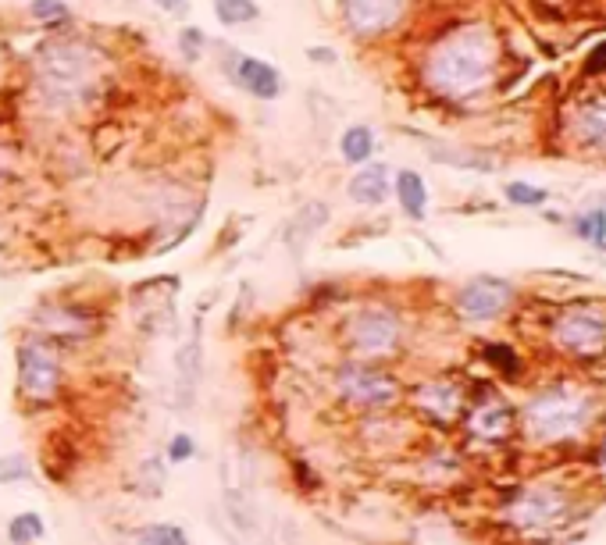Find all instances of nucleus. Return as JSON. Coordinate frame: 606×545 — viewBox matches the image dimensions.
<instances>
[{
  "label": "nucleus",
  "mask_w": 606,
  "mask_h": 545,
  "mask_svg": "<svg viewBox=\"0 0 606 545\" xmlns=\"http://www.w3.org/2000/svg\"><path fill=\"white\" fill-rule=\"evenodd\" d=\"M485 360L510 378H517V371H521V360H517L514 346H507V342H492V346H485Z\"/></svg>",
  "instance_id": "obj_23"
},
{
  "label": "nucleus",
  "mask_w": 606,
  "mask_h": 545,
  "mask_svg": "<svg viewBox=\"0 0 606 545\" xmlns=\"http://www.w3.org/2000/svg\"><path fill=\"white\" fill-rule=\"evenodd\" d=\"M214 15L222 25H243V22H254L261 15L254 0H214Z\"/></svg>",
  "instance_id": "obj_22"
},
{
  "label": "nucleus",
  "mask_w": 606,
  "mask_h": 545,
  "mask_svg": "<svg viewBox=\"0 0 606 545\" xmlns=\"http://www.w3.org/2000/svg\"><path fill=\"white\" fill-rule=\"evenodd\" d=\"M346 8V22L364 36L385 33L389 25L400 18L403 0H343Z\"/></svg>",
  "instance_id": "obj_9"
},
{
  "label": "nucleus",
  "mask_w": 606,
  "mask_h": 545,
  "mask_svg": "<svg viewBox=\"0 0 606 545\" xmlns=\"http://www.w3.org/2000/svg\"><path fill=\"white\" fill-rule=\"evenodd\" d=\"M43 538V517L40 513H18L8 524V542L11 545H33Z\"/></svg>",
  "instance_id": "obj_21"
},
{
  "label": "nucleus",
  "mask_w": 606,
  "mask_h": 545,
  "mask_svg": "<svg viewBox=\"0 0 606 545\" xmlns=\"http://www.w3.org/2000/svg\"><path fill=\"white\" fill-rule=\"evenodd\" d=\"M510 296H514V289L500 278H475L460 289L457 310L467 321H492L510 307Z\"/></svg>",
  "instance_id": "obj_8"
},
{
  "label": "nucleus",
  "mask_w": 606,
  "mask_h": 545,
  "mask_svg": "<svg viewBox=\"0 0 606 545\" xmlns=\"http://www.w3.org/2000/svg\"><path fill=\"white\" fill-rule=\"evenodd\" d=\"M553 339L560 342V350L571 357H603L606 353V310L592 307V303H578L567 307L557 321H553Z\"/></svg>",
  "instance_id": "obj_4"
},
{
  "label": "nucleus",
  "mask_w": 606,
  "mask_h": 545,
  "mask_svg": "<svg viewBox=\"0 0 606 545\" xmlns=\"http://www.w3.org/2000/svg\"><path fill=\"white\" fill-rule=\"evenodd\" d=\"M350 196L364 207L385 204V196H389V168H385V164H375V168L357 171L350 179Z\"/></svg>",
  "instance_id": "obj_15"
},
{
  "label": "nucleus",
  "mask_w": 606,
  "mask_h": 545,
  "mask_svg": "<svg viewBox=\"0 0 606 545\" xmlns=\"http://www.w3.org/2000/svg\"><path fill=\"white\" fill-rule=\"evenodd\" d=\"M100 82V54L86 43H50L40 54V90L50 104H82Z\"/></svg>",
  "instance_id": "obj_3"
},
{
  "label": "nucleus",
  "mask_w": 606,
  "mask_h": 545,
  "mask_svg": "<svg viewBox=\"0 0 606 545\" xmlns=\"http://www.w3.org/2000/svg\"><path fill=\"white\" fill-rule=\"evenodd\" d=\"M492 75V40L482 29H464L435 47L428 57V79L450 97L482 90Z\"/></svg>",
  "instance_id": "obj_1"
},
{
  "label": "nucleus",
  "mask_w": 606,
  "mask_h": 545,
  "mask_svg": "<svg viewBox=\"0 0 606 545\" xmlns=\"http://www.w3.org/2000/svg\"><path fill=\"white\" fill-rule=\"evenodd\" d=\"M328 221V207L321 204V200H314V204L300 207L296 211V218L289 221V232H286V246L296 253V257H303V250H307V243L314 239V232H318L321 225Z\"/></svg>",
  "instance_id": "obj_13"
},
{
  "label": "nucleus",
  "mask_w": 606,
  "mask_h": 545,
  "mask_svg": "<svg viewBox=\"0 0 606 545\" xmlns=\"http://www.w3.org/2000/svg\"><path fill=\"white\" fill-rule=\"evenodd\" d=\"M596 417V399L574 385H549L535 392L525 407V428L535 442H571L585 432Z\"/></svg>",
  "instance_id": "obj_2"
},
{
  "label": "nucleus",
  "mask_w": 606,
  "mask_h": 545,
  "mask_svg": "<svg viewBox=\"0 0 606 545\" xmlns=\"http://www.w3.org/2000/svg\"><path fill=\"white\" fill-rule=\"evenodd\" d=\"M132 545H189V535L175 524H147L132 535Z\"/></svg>",
  "instance_id": "obj_20"
},
{
  "label": "nucleus",
  "mask_w": 606,
  "mask_h": 545,
  "mask_svg": "<svg viewBox=\"0 0 606 545\" xmlns=\"http://www.w3.org/2000/svg\"><path fill=\"white\" fill-rule=\"evenodd\" d=\"M307 54H311L314 61H321V65H332V61H336V50H328V47H311Z\"/></svg>",
  "instance_id": "obj_30"
},
{
  "label": "nucleus",
  "mask_w": 606,
  "mask_h": 545,
  "mask_svg": "<svg viewBox=\"0 0 606 545\" xmlns=\"http://www.w3.org/2000/svg\"><path fill=\"white\" fill-rule=\"evenodd\" d=\"M175 371H179V389H182V407H189L193 389H197V378L204 371V357H200V321H193L189 328V339L175 353Z\"/></svg>",
  "instance_id": "obj_11"
},
{
  "label": "nucleus",
  "mask_w": 606,
  "mask_h": 545,
  "mask_svg": "<svg viewBox=\"0 0 606 545\" xmlns=\"http://www.w3.org/2000/svg\"><path fill=\"white\" fill-rule=\"evenodd\" d=\"M33 467L25 456H8V460H0V481H18V478H29Z\"/></svg>",
  "instance_id": "obj_26"
},
{
  "label": "nucleus",
  "mask_w": 606,
  "mask_h": 545,
  "mask_svg": "<svg viewBox=\"0 0 606 545\" xmlns=\"http://www.w3.org/2000/svg\"><path fill=\"white\" fill-rule=\"evenodd\" d=\"M350 342L361 357H385V353H393L396 342H400V318H396L393 310H382V307L364 310V314L353 318Z\"/></svg>",
  "instance_id": "obj_6"
},
{
  "label": "nucleus",
  "mask_w": 606,
  "mask_h": 545,
  "mask_svg": "<svg viewBox=\"0 0 606 545\" xmlns=\"http://www.w3.org/2000/svg\"><path fill=\"white\" fill-rule=\"evenodd\" d=\"M578 132L585 143H592L596 150H606V100H596L582 111L578 118Z\"/></svg>",
  "instance_id": "obj_18"
},
{
  "label": "nucleus",
  "mask_w": 606,
  "mask_h": 545,
  "mask_svg": "<svg viewBox=\"0 0 606 545\" xmlns=\"http://www.w3.org/2000/svg\"><path fill=\"white\" fill-rule=\"evenodd\" d=\"M229 61H232V65H229L232 79H236L246 93H254V97H261V100L279 97L282 82H279V72H275L271 65H264V61H257V57H246V54H232Z\"/></svg>",
  "instance_id": "obj_10"
},
{
  "label": "nucleus",
  "mask_w": 606,
  "mask_h": 545,
  "mask_svg": "<svg viewBox=\"0 0 606 545\" xmlns=\"http://www.w3.org/2000/svg\"><path fill=\"white\" fill-rule=\"evenodd\" d=\"M154 4H161V8L172 11V15H186V11H189L186 0H154Z\"/></svg>",
  "instance_id": "obj_31"
},
{
  "label": "nucleus",
  "mask_w": 606,
  "mask_h": 545,
  "mask_svg": "<svg viewBox=\"0 0 606 545\" xmlns=\"http://www.w3.org/2000/svg\"><path fill=\"white\" fill-rule=\"evenodd\" d=\"M578 236L592 239V243H606V214L603 211H592L578 221Z\"/></svg>",
  "instance_id": "obj_25"
},
{
  "label": "nucleus",
  "mask_w": 606,
  "mask_h": 545,
  "mask_svg": "<svg viewBox=\"0 0 606 545\" xmlns=\"http://www.w3.org/2000/svg\"><path fill=\"white\" fill-rule=\"evenodd\" d=\"M18 385L25 396L33 399H50L61 385V364L58 357L40 346V342H25L18 350Z\"/></svg>",
  "instance_id": "obj_7"
},
{
  "label": "nucleus",
  "mask_w": 606,
  "mask_h": 545,
  "mask_svg": "<svg viewBox=\"0 0 606 545\" xmlns=\"http://www.w3.org/2000/svg\"><path fill=\"white\" fill-rule=\"evenodd\" d=\"M339 150H343L346 161L361 164V161H368V157L375 154V136H371V129H364V125H353V129L343 132V143H339Z\"/></svg>",
  "instance_id": "obj_19"
},
{
  "label": "nucleus",
  "mask_w": 606,
  "mask_h": 545,
  "mask_svg": "<svg viewBox=\"0 0 606 545\" xmlns=\"http://www.w3.org/2000/svg\"><path fill=\"white\" fill-rule=\"evenodd\" d=\"M603 68H606V43H599L589 54V72H603Z\"/></svg>",
  "instance_id": "obj_29"
},
{
  "label": "nucleus",
  "mask_w": 606,
  "mask_h": 545,
  "mask_svg": "<svg viewBox=\"0 0 606 545\" xmlns=\"http://www.w3.org/2000/svg\"><path fill=\"white\" fill-rule=\"evenodd\" d=\"M514 517L521 524H532V528H539V524H549V521H557V517H564V499H560L557 492H549V489H532V492H525V496H521Z\"/></svg>",
  "instance_id": "obj_12"
},
{
  "label": "nucleus",
  "mask_w": 606,
  "mask_h": 545,
  "mask_svg": "<svg viewBox=\"0 0 606 545\" xmlns=\"http://www.w3.org/2000/svg\"><path fill=\"white\" fill-rule=\"evenodd\" d=\"M396 196H400L403 211H407L410 218H425L428 189L418 171H400V175H396Z\"/></svg>",
  "instance_id": "obj_17"
},
{
  "label": "nucleus",
  "mask_w": 606,
  "mask_h": 545,
  "mask_svg": "<svg viewBox=\"0 0 606 545\" xmlns=\"http://www.w3.org/2000/svg\"><path fill=\"white\" fill-rule=\"evenodd\" d=\"M507 200H510V204H517V207H539V204H546V189L528 186V182H510Z\"/></svg>",
  "instance_id": "obj_24"
},
{
  "label": "nucleus",
  "mask_w": 606,
  "mask_h": 545,
  "mask_svg": "<svg viewBox=\"0 0 606 545\" xmlns=\"http://www.w3.org/2000/svg\"><path fill=\"white\" fill-rule=\"evenodd\" d=\"M510 428H514V410L507 403H482L471 414V432L482 439H507Z\"/></svg>",
  "instance_id": "obj_16"
},
{
  "label": "nucleus",
  "mask_w": 606,
  "mask_h": 545,
  "mask_svg": "<svg viewBox=\"0 0 606 545\" xmlns=\"http://www.w3.org/2000/svg\"><path fill=\"white\" fill-rule=\"evenodd\" d=\"M193 439H189V435H175L172 442H168V460H172V464H186L189 456H193Z\"/></svg>",
  "instance_id": "obj_27"
},
{
  "label": "nucleus",
  "mask_w": 606,
  "mask_h": 545,
  "mask_svg": "<svg viewBox=\"0 0 606 545\" xmlns=\"http://www.w3.org/2000/svg\"><path fill=\"white\" fill-rule=\"evenodd\" d=\"M68 8L61 0H33V18H65Z\"/></svg>",
  "instance_id": "obj_28"
},
{
  "label": "nucleus",
  "mask_w": 606,
  "mask_h": 545,
  "mask_svg": "<svg viewBox=\"0 0 606 545\" xmlns=\"http://www.w3.org/2000/svg\"><path fill=\"white\" fill-rule=\"evenodd\" d=\"M339 392H343L346 403L364 410H385L400 403V382L393 375L364 364H346L339 371Z\"/></svg>",
  "instance_id": "obj_5"
},
{
  "label": "nucleus",
  "mask_w": 606,
  "mask_h": 545,
  "mask_svg": "<svg viewBox=\"0 0 606 545\" xmlns=\"http://www.w3.org/2000/svg\"><path fill=\"white\" fill-rule=\"evenodd\" d=\"M603 467H606V449H603Z\"/></svg>",
  "instance_id": "obj_32"
},
{
  "label": "nucleus",
  "mask_w": 606,
  "mask_h": 545,
  "mask_svg": "<svg viewBox=\"0 0 606 545\" xmlns=\"http://www.w3.org/2000/svg\"><path fill=\"white\" fill-rule=\"evenodd\" d=\"M418 407L435 421H453L460 414V392L446 382H428L418 389Z\"/></svg>",
  "instance_id": "obj_14"
}]
</instances>
